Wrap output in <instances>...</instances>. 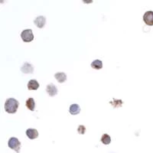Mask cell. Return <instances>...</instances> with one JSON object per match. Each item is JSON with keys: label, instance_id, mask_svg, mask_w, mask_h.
Here are the masks:
<instances>
[{"label": "cell", "instance_id": "6da1fadb", "mask_svg": "<svg viewBox=\"0 0 153 153\" xmlns=\"http://www.w3.org/2000/svg\"><path fill=\"white\" fill-rule=\"evenodd\" d=\"M19 103L17 100L14 99V98H9L6 100L5 103V110L8 113H16L17 112L18 108H19Z\"/></svg>", "mask_w": 153, "mask_h": 153}, {"label": "cell", "instance_id": "7a4b0ae2", "mask_svg": "<svg viewBox=\"0 0 153 153\" xmlns=\"http://www.w3.org/2000/svg\"><path fill=\"white\" fill-rule=\"evenodd\" d=\"M8 146L12 150L19 153L20 152V148H21V143L17 138L12 137L9 139V142H8Z\"/></svg>", "mask_w": 153, "mask_h": 153}, {"label": "cell", "instance_id": "3957f363", "mask_svg": "<svg viewBox=\"0 0 153 153\" xmlns=\"http://www.w3.org/2000/svg\"><path fill=\"white\" fill-rule=\"evenodd\" d=\"M21 38L24 42H31L34 39V34L31 29H26L22 31Z\"/></svg>", "mask_w": 153, "mask_h": 153}, {"label": "cell", "instance_id": "277c9868", "mask_svg": "<svg viewBox=\"0 0 153 153\" xmlns=\"http://www.w3.org/2000/svg\"><path fill=\"white\" fill-rule=\"evenodd\" d=\"M143 21L147 25H153V12L148 11L143 16Z\"/></svg>", "mask_w": 153, "mask_h": 153}, {"label": "cell", "instance_id": "5b68a950", "mask_svg": "<svg viewBox=\"0 0 153 153\" xmlns=\"http://www.w3.org/2000/svg\"><path fill=\"white\" fill-rule=\"evenodd\" d=\"M46 91L50 97H54L57 94V88L54 84H50L46 87Z\"/></svg>", "mask_w": 153, "mask_h": 153}, {"label": "cell", "instance_id": "8992f818", "mask_svg": "<svg viewBox=\"0 0 153 153\" xmlns=\"http://www.w3.org/2000/svg\"><path fill=\"white\" fill-rule=\"evenodd\" d=\"M34 22L36 25L37 27L39 28H42L46 24V19L44 16H38L34 20Z\"/></svg>", "mask_w": 153, "mask_h": 153}, {"label": "cell", "instance_id": "52a82bcc", "mask_svg": "<svg viewBox=\"0 0 153 153\" xmlns=\"http://www.w3.org/2000/svg\"><path fill=\"white\" fill-rule=\"evenodd\" d=\"M34 68L30 63L25 62L21 68V71L25 74H31L33 73Z\"/></svg>", "mask_w": 153, "mask_h": 153}, {"label": "cell", "instance_id": "ba28073f", "mask_svg": "<svg viewBox=\"0 0 153 153\" xmlns=\"http://www.w3.org/2000/svg\"><path fill=\"white\" fill-rule=\"evenodd\" d=\"M26 135L30 139H35L38 136V132L35 129H28L26 130Z\"/></svg>", "mask_w": 153, "mask_h": 153}, {"label": "cell", "instance_id": "9c48e42d", "mask_svg": "<svg viewBox=\"0 0 153 153\" xmlns=\"http://www.w3.org/2000/svg\"><path fill=\"white\" fill-rule=\"evenodd\" d=\"M39 87V84L36 80H31L28 83V89L29 91H36Z\"/></svg>", "mask_w": 153, "mask_h": 153}, {"label": "cell", "instance_id": "30bf717a", "mask_svg": "<svg viewBox=\"0 0 153 153\" xmlns=\"http://www.w3.org/2000/svg\"><path fill=\"white\" fill-rule=\"evenodd\" d=\"M69 112L71 115H77L80 112V107L78 104H72L70 106Z\"/></svg>", "mask_w": 153, "mask_h": 153}, {"label": "cell", "instance_id": "8fae6325", "mask_svg": "<svg viewBox=\"0 0 153 153\" xmlns=\"http://www.w3.org/2000/svg\"><path fill=\"white\" fill-rule=\"evenodd\" d=\"M54 77L59 83H64L67 80V75L63 72H57L54 74Z\"/></svg>", "mask_w": 153, "mask_h": 153}, {"label": "cell", "instance_id": "7c38bea8", "mask_svg": "<svg viewBox=\"0 0 153 153\" xmlns=\"http://www.w3.org/2000/svg\"><path fill=\"white\" fill-rule=\"evenodd\" d=\"M25 106L28 108V110H31V111H34L35 110V100L33 98H28L26 100V103H25Z\"/></svg>", "mask_w": 153, "mask_h": 153}, {"label": "cell", "instance_id": "4fadbf2b", "mask_svg": "<svg viewBox=\"0 0 153 153\" xmlns=\"http://www.w3.org/2000/svg\"><path fill=\"white\" fill-rule=\"evenodd\" d=\"M91 68L96 70H100L103 68V62L100 60H95L91 63Z\"/></svg>", "mask_w": 153, "mask_h": 153}, {"label": "cell", "instance_id": "5bb4252c", "mask_svg": "<svg viewBox=\"0 0 153 153\" xmlns=\"http://www.w3.org/2000/svg\"><path fill=\"white\" fill-rule=\"evenodd\" d=\"M100 141L104 145H109L111 143V138H110V136L108 134H103L102 137H101Z\"/></svg>", "mask_w": 153, "mask_h": 153}, {"label": "cell", "instance_id": "9a60e30c", "mask_svg": "<svg viewBox=\"0 0 153 153\" xmlns=\"http://www.w3.org/2000/svg\"><path fill=\"white\" fill-rule=\"evenodd\" d=\"M110 103L113 105V106L114 108L117 107H120L123 104V101L121 100H115L113 99V101H110Z\"/></svg>", "mask_w": 153, "mask_h": 153}, {"label": "cell", "instance_id": "2e32d148", "mask_svg": "<svg viewBox=\"0 0 153 153\" xmlns=\"http://www.w3.org/2000/svg\"><path fill=\"white\" fill-rule=\"evenodd\" d=\"M77 132H78L79 134H81V135H83V134L85 133V132H86L85 126L83 125L79 126L78 128H77Z\"/></svg>", "mask_w": 153, "mask_h": 153}]
</instances>
